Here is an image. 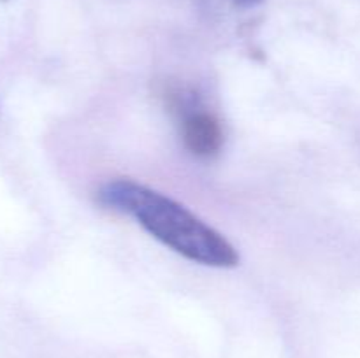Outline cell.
Instances as JSON below:
<instances>
[{"label": "cell", "instance_id": "obj_1", "mask_svg": "<svg viewBox=\"0 0 360 358\" xmlns=\"http://www.w3.org/2000/svg\"><path fill=\"white\" fill-rule=\"evenodd\" d=\"M97 197L102 206L134 216L148 234L192 262L220 269L239 263L238 251L220 232L185 206L141 183L115 179L105 183Z\"/></svg>", "mask_w": 360, "mask_h": 358}, {"label": "cell", "instance_id": "obj_2", "mask_svg": "<svg viewBox=\"0 0 360 358\" xmlns=\"http://www.w3.org/2000/svg\"><path fill=\"white\" fill-rule=\"evenodd\" d=\"M179 112L183 114L181 137L186 150L202 160L217 157L224 144V130L217 116L193 105L192 100H183Z\"/></svg>", "mask_w": 360, "mask_h": 358}, {"label": "cell", "instance_id": "obj_3", "mask_svg": "<svg viewBox=\"0 0 360 358\" xmlns=\"http://www.w3.org/2000/svg\"><path fill=\"white\" fill-rule=\"evenodd\" d=\"M231 2L234 4V6L241 7V9H252V7L260 6L264 0H231Z\"/></svg>", "mask_w": 360, "mask_h": 358}]
</instances>
